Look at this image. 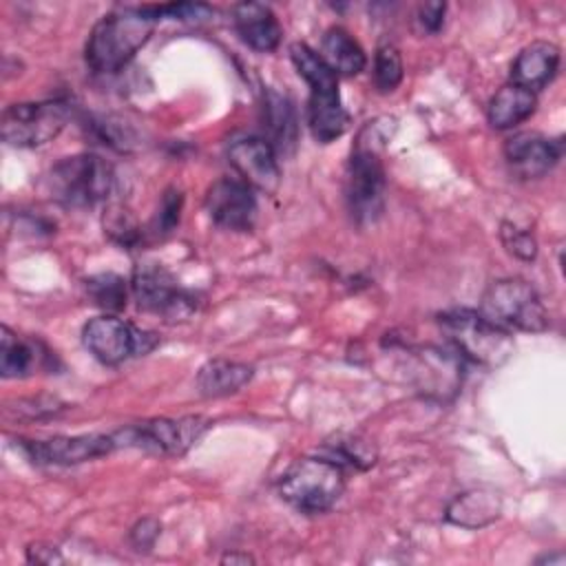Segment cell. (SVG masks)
Returning <instances> with one entry per match:
<instances>
[{"instance_id":"1f68e13d","label":"cell","mask_w":566,"mask_h":566,"mask_svg":"<svg viewBox=\"0 0 566 566\" xmlns=\"http://www.w3.org/2000/svg\"><path fill=\"white\" fill-rule=\"evenodd\" d=\"M159 522L157 520H142L133 526L130 531V542L137 551H148L153 546V542L157 539L159 535Z\"/></svg>"},{"instance_id":"30bf717a","label":"cell","mask_w":566,"mask_h":566,"mask_svg":"<svg viewBox=\"0 0 566 566\" xmlns=\"http://www.w3.org/2000/svg\"><path fill=\"white\" fill-rule=\"evenodd\" d=\"M84 347L104 365H119L130 356L148 354L157 338L117 316H95L82 327Z\"/></svg>"},{"instance_id":"8fae6325","label":"cell","mask_w":566,"mask_h":566,"mask_svg":"<svg viewBox=\"0 0 566 566\" xmlns=\"http://www.w3.org/2000/svg\"><path fill=\"white\" fill-rule=\"evenodd\" d=\"M133 296L146 312L159 314L170 321H181L192 314L195 298L177 285L170 272L159 265H139L133 274Z\"/></svg>"},{"instance_id":"f546056e","label":"cell","mask_w":566,"mask_h":566,"mask_svg":"<svg viewBox=\"0 0 566 566\" xmlns=\"http://www.w3.org/2000/svg\"><path fill=\"white\" fill-rule=\"evenodd\" d=\"M181 203H184V197L177 188H168L161 197V203H159V210H157V232H170L177 223H179V212H181Z\"/></svg>"},{"instance_id":"ba28073f","label":"cell","mask_w":566,"mask_h":566,"mask_svg":"<svg viewBox=\"0 0 566 566\" xmlns=\"http://www.w3.org/2000/svg\"><path fill=\"white\" fill-rule=\"evenodd\" d=\"M71 117V106L62 99L22 102L4 108L0 119L2 139L18 148H38L55 139Z\"/></svg>"},{"instance_id":"5bb4252c","label":"cell","mask_w":566,"mask_h":566,"mask_svg":"<svg viewBox=\"0 0 566 566\" xmlns=\"http://www.w3.org/2000/svg\"><path fill=\"white\" fill-rule=\"evenodd\" d=\"M206 210L219 228L245 232L254 226L259 212L254 188L234 177L217 179L206 192Z\"/></svg>"},{"instance_id":"d4e9b609","label":"cell","mask_w":566,"mask_h":566,"mask_svg":"<svg viewBox=\"0 0 566 566\" xmlns=\"http://www.w3.org/2000/svg\"><path fill=\"white\" fill-rule=\"evenodd\" d=\"M325 458L338 462L340 467L349 464L354 469H369L376 462L374 444L360 436H336L334 442L325 444Z\"/></svg>"},{"instance_id":"484cf974","label":"cell","mask_w":566,"mask_h":566,"mask_svg":"<svg viewBox=\"0 0 566 566\" xmlns=\"http://www.w3.org/2000/svg\"><path fill=\"white\" fill-rule=\"evenodd\" d=\"M86 292L104 310L117 312L126 305V281L113 272L86 279Z\"/></svg>"},{"instance_id":"5b68a950","label":"cell","mask_w":566,"mask_h":566,"mask_svg":"<svg viewBox=\"0 0 566 566\" xmlns=\"http://www.w3.org/2000/svg\"><path fill=\"white\" fill-rule=\"evenodd\" d=\"M444 336L455 347L460 358L475 365L497 367L513 354V338L475 310H451L438 316Z\"/></svg>"},{"instance_id":"7a4b0ae2","label":"cell","mask_w":566,"mask_h":566,"mask_svg":"<svg viewBox=\"0 0 566 566\" xmlns=\"http://www.w3.org/2000/svg\"><path fill=\"white\" fill-rule=\"evenodd\" d=\"M290 57L298 75L310 86V130L316 142L329 144L336 137H340L349 124L347 111L343 108L338 93V75L325 64L321 53H316L312 46L303 42H294L290 46Z\"/></svg>"},{"instance_id":"6da1fadb","label":"cell","mask_w":566,"mask_h":566,"mask_svg":"<svg viewBox=\"0 0 566 566\" xmlns=\"http://www.w3.org/2000/svg\"><path fill=\"white\" fill-rule=\"evenodd\" d=\"M157 20L153 7H119L102 15L86 42V64L95 73L124 69L148 42Z\"/></svg>"},{"instance_id":"277c9868","label":"cell","mask_w":566,"mask_h":566,"mask_svg":"<svg viewBox=\"0 0 566 566\" xmlns=\"http://www.w3.org/2000/svg\"><path fill=\"white\" fill-rule=\"evenodd\" d=\"M113 166L91 153L60 159L46 177L51 197L69 208H86L106 199L113 190Z\"/></svg>"},{"instance_id":"4dcf8cb0","label":"cell","mask_w":566,"mask_h":566,"mask_svg":"<svg viewBox=\"0 0 566 566\" xmlns=\"http://www.w3.org/2000/svg\"><path fill=\"white\" fill-rule=\"evenodd\" d=\"M444 11H447V4H444V2H427V4H420V9H418V22H420L422 31H427V33L440 31V27H442V22H444Z\"/></svg>"},{"instance_id":"4fadbf2b","label":"cell","mask_w":566,"mask_h":566,"mask_svg":"<svg viewBox=\"0 0 566 566\" xmlns=\"http://www.w3.org/2000/svg\"><path fill=\"white\" fill-rule=\"evenodd\" d=\"M228 161L237 175L254 190L274 192L281 181L276 150L265 137L237 135L228 142Z\"/></svg>"},{"instance_id":"9c48e42d","label":"cell","mask_w":566,"mask_h":566,"mask_svg":"<svg viewBox=\"0 0 566 566\" xmlns=\"http://www.w3.org/2000/svg\"><path fill=\"white\" fill-rule=\"evenodd\" d=\"M208 424L201 416L155 418L115 431V440L117 449L137 447L159 455H184L203 436Z\"/></svg>"},{"instance_id":"44dd1931","label":"cell","mask_w":566,"mask_h":566,"mask_svg":"<svg viewBox=\"0 0 566 566\" xmlns=\"http://www.w3.org/2000/svg\"><path fill=\"white\" fill-rule=\"evenodd\" d=\"M49 360V352L35 343L13 334L9 327H2L0 336V374L4 378H24L31 376Z\"/></svg>"},{"instance_id":"cb8c5ba5","label":"cell","mask_w":566,"mask_h":566,"mask_svg":"<svg viewBox=\"0 0 566 566\" xmlns=\"http://www.w3.org/2000/svg\"><path fill=\"white\" fill-rule=\"evenodd\" d=\"M321 57L336 75H356L365 69L363 46L343 27H332L321 40Z\"/></svg>"},{"instance_id":"3957f363","label":"cell","mask_w":566,"mask_h":566,"mask_svg":"<svg viewBox=\"0 0 566 566\" xmlns=\"http://www.w3.org/2000/svg\"><path fill=\"white\" fill-rule=\"evenodd\" d=\"M345 491V471L329 458H301L279 480L281 497L301 513L332 509Z\"/></svg>"},{"instance_id":"f1b7e54d","label":"cell","mask_w":566,"mask_h":566,"mask_svg":"<svg viewBox=\"0 0 566 566\" xmlns=\"http://www.w3.org/2000/svg\"><path fill=\"white\" fill-rule=\"evenodd\" d=\"M500 237H502L504 248H506L513 256H517V259H522V261H533V259H535V254H537V241H535V237H533L528 230L517 228L515 223L504 221Z\"/></svg>"},{"instance_id":"83f0119b","label":"cell","mask_w":566,"mask_h":566,"mask_svg":"<svg viewBox=\"0 0 566 566\" xmlns=\"http://www.w3.org/2000/svg\"><path fill=\"white\" fill-rule=\"evenodd\" d=\"M104 232L119 245L124 248H133L139 239H142V232H139V226L133 217V212L119 203L111 206L104 214Z\"/></svg>"},{"instance_id":"603a6c76","label":"cell","mask_w":566,"mask_h":566,"mask_svg":"<svg viewBox=\"0 0 566 566\" xmlns=\"http://www.w3.org/2000/svg\"><path fill=\"white\" fill-rule=\"evenodd\" d=\"M537 106V97L535 93L517 86V84H506L502 86L489 102V124L497 130H506L513 128L517 124H522L524 119H528L535 113Z\"/></svg>"},{"instance_id":"2e32d148","label":"cell","mask_w":566,"mask_h":566,"mask_svg":"<svg viewBox=\"0 0 566 566\" xmlns=\"http://www.w3.org/2000/svg\"><path fill=\"white\" fill-rule=\"evenodd\" d=\"M232 18L237 33L250 49L259 53H270L279 46L283 31L274 11L268 4L241 2L234 7Z\"/></svg>"},{"instance_id":"52a82bcc","label":"cell","mask_w":566,"mask_h":566,"mask_svg":"<svg viewBox=\"0 0 566 566\" xmlns=\"http://www.w3.org/2000/svg\"><path fill=\"white\" fill-rule=\"evenodd\" d=\"M385 168L374 144L358 139L345 175V199L356 223H374L385 208Z\"/></svg>"},{"instance_id":"4316f807","label":"cell","mask_w":566,"mask_h":566,"mask_svg":"<svg viewBox=\"0 0 566 566\" xmlns=\"http://www.w3.org/2000/svg\"><path fill=\"white\" fill-rule=\"evenodd\" d=\"M374 82L378 91L389 93L402 82V57L394 44H382L374 57Z\"/></svg>"},{"instance_id":"7c38bea8","label":"cell","mask_w":566,"mask_h":566,"mask_svg":"<svg viewBox=\"0 0 566 566\" xmlns=\"http://www.w3.org/2000/svg\"><path fill=\"white\" fill-rule=\"evenodd\" d=\"M22 451L35 464H80L117 449L115 433H82L55 436L49 440H20Z\"/></svg>"},{"instance_id":"7402d4cb","label":"cell","mask_w":566,"mask_h":566,"mask_svg":"<svg viewBox=\"0 0 566 566\" xmlns=\"http://www.w3.org/2000/svg\"><path fill=\"white\" fill-rule=\"evenodd\" d=\"M254 369L245 363L214 358L208 360L197 374V389L206 398H221L237 394L243 385L250 382Z\"/></svg>"},{"instance_id":"836d02e7","label":"cell","mask_w":566,"mask_h":566,"mask_svg":"<svg viewBox=\"0 0 566 566\" xmlns=\"http://www.w3.org/2000/svg\"><path fill=\"white\" fill-rule=\"evenodd\" d=\"M223 562H230V564H234V562L248 564V562H252V557H250V555H226V557H223Z\"/></svg>"},{"instance_id":"d6986e66","label":"cell","mask_w":566,"mask_h":566,"mask_svg":"<svg viewBox=\"0 0 566 566\" xmlns=\"http://www.w3.org/2000/svg\"><path fill=\"white\" fill-rule=\"evenodd\" d=\"M500 513L502 500L493 489H469L449 502L444 517L462 528H482L495 522Z\"/></svg>"},{"instance_id":"ffe728a7","label":"cell","mask_w":566,"mask_h":566,"mask_svg":"<svg viewBox=\"0 0 566 566\" xmlns=\"http://www.w3.org/2000/svg\"><path fill=\"white\" fill-rule=\"evenodd\" d=\"M263 122L268 130V142L272 148L279 153H290L296 146V135H298V122H296V111L294 104L287 95H281L272 88L265 91L263 97Z\"/></svg>"},{"instance_id":"9a60e30c","label":"cell","mask_w":566,"mask_h":566,"mask_svg":"<svg viewBox=\"0 0 566 566\" xmlns=\"http://www.w3.org/2000/svg\"><path fill=\"white\" fill-rule=\"evenodd\" d=\"M562 157V142L539 133H517L504 144V159L520 179H539Z\"/></svg>"},{"instance_id":"8992f818","label":"cell","mask_w":566,"mask_h":566,"mask_svg":"<svg viewBox=\"0 0 566 566\" xmlns=\"http://www.w3.org/2000/svg\"><path fill=\"white\" fill-rule=\"evenodd\" d=\"M478 312L506 332H544L548 327V314L537 290L517 276L489 283Z\"/></svg>"},{"instance_id":"d6a6232c","label":"cell","mask_w":566,"mask_h":566,"mask_svg":"<svg viewBox=\"0 0 566 566\" xmlns=\"http://www.w3.org/2000/svg\"><path fill=\"white\" fill-rule=\"evenodd\" d=\"M29 559L38 562V564H53V562H62L57 551L51 546H29Z\"/></svg>"},{"instance_id":"e0dca14e","label":"cell","mask_w":566,"mask_h":566,"mask_svg":"<svg viewBox=\"0 0 566 566\" xmlns=\"http://www.w3.org/2000/svg\"><path fill=\"white\" fill-rule=\"evenodd\" d=\"M413 369L418 387L427 394L444 396L453 394L460 385V358L455 352H444L438 347H422L413 352Z\"/></svg>"},{"instance_id":"ac0fdd59","label":"cell","mask_w":566,"mask_h":566,"mask_svg":"<svg viewBox=\"0 0 566 566\" xmlns=\"http://www.w3.org/2000/svg\"><path fill=\"white\" fill-rule=\"evenodd\" d=\"M557 69H559V49L553 42L537 40L517 53L511 66V80L513 84L535 93L557 75Z\"/></svg>"}]
</instances>
